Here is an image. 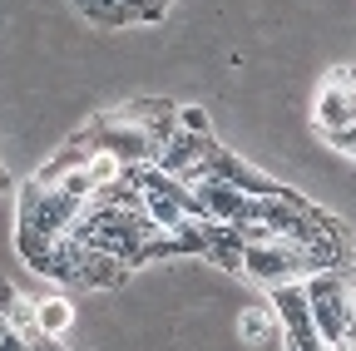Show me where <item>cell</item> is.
Wrapping results in <instances>:
<instances>
[{
    "label": "cell",
    "mask_w": 356,
    "mask_h": 351,
    "mask_svg": "<svg viewBox=\"0 0 356 351\" xmlns=\"http://www.w3.org/2000/svg\"><path fill=\"white\" fill-rule=\"evenodd\" d=\"M15 208H20L15 228L44 233V238H65V233L79 223V213H84L89 203H79V198H74V193H65V188H44V183L25 179V183H20Z\"/></svg>",
    "instance_id": "1"
},
{
    "label": "cell",
    "mask_w": 356,
    "mask_h": 351,
    "mask_svg": "<svg viewBox=\"0 0 356 351\" xmlns=\"http://www.w3.org/2000/svg\"><path fill=\"white\" fill-rule=\"evenodd\" d=\"M307 302H312V322H317L322 341L337 351L356 322V292L346 282V272H312L307 277Z\"/></svg>",
    "instance_id": "2"
},
{
    "label": "cell",
    "mask_w": 356,
    "mask_h": 351,
    "mask_svg": "<svg viewBox=\"0 0 356 351\" xmlns=\"http://www.w3.org/2000/svg\"><path fill=\"white\" fill-rule=\"evenodd\" d=\"M312 272V257L307 247L287 243V238H273V243H248V257H243V277L262 282V287H282V282H307Z\"/></svg>",
    "instance_id": "3"
},
{
    "label": "cell",
    "mask_w": 356,
    "mask_h": 351,
    "mask_svg": "<svg viewBox=\"0 0 356 351\" xmlns=\"http://www.w3.org/2000/svg\"><path fill=\"white\" fill-rule=\"evenodd\" d=\"M213 149H218V139H213V134H193V129H178L168 144H159L154 163H159L163 173H178V179H188V173H193Z\"/></svg>",
    "instance_id": "4"
},
{
    "label": "cell",
    "mask_w": 356,
    "mask_h": 351,
    "mask_svg": "<svg viewBox=\"0 0 356 351\" xmlns=\"http://www.w3.org/2000/svg\"><path fill=\"white\" fill-rule=\"evenodd\" d=\"M193 193H198L203 213H208V218H218V223H238V218L252 208V198H248L243 188L222 183V179H198V183H193Z\"/></svg>",
    "instance_id": "5"
},
{
    "label": "cell",
    "mask_w": 356,
    "mask_h": 351,
    "mask_svg": "<svg viewBox=\"0 0 356 351\" xmlns=\"http://www.w3.org/2000/svg\"><path fill=\"white\" fill-rule=\"evenodd\" d=\"M203 233H208V262H218L222 272H243V257H248V233H243L238 223H218V218H208Z\"/></svg>",
    "instance_id": "6"
},
{
    "label": "cell",
    "mask_w": 356,
    "mask_h": 351,
    "mask_svg": "<svg viewBox=\"0 0 356 351\" xmlns=\"http://www.w3.org/2000/svg\"><path fill=\"white\" fill-rule=\"evenodd\" d=\"M129 277V262H119L114 252H84V268H79V287H95V292H109Z\"/></svg>",
    "instance_id": "7"
},
{
    "label": "cell",
    "mask_w": 356,
    "mask_h": 351,
    "mask_svg": "<svg viewBox=\"0 0 356 351\" xmlns=\"http://www.w3.org/2000/svg\"><path fill=\"white\" fill-rule=\"evenodd\" d=\"M55 243L60 238H44V233H30V228H15V252L25 257V268L50 277V262H55Z\"/></svg>",
    "instance_id": "8"
},
{
    "label": "cell",
    "mask_w": 356,
    "mask_h": 351,
    "mask_svg": "<svg viewBox=\"0 0 356 351\" xmlns=\"http://www.w3.org/2000/svg\"><path fill=\"white\" fill-rule=\"evenodd\" d=\"M74 10L95 25H134L139 20V10H129L124 0H74Z\"/></svg>",
    "instance_id": "9"
},
{
    "label": "cell",
    "mask_w": 356,
    "mask_h": 351,
    "mask_svg": "<svg viewBox=\"0 0 356 351\" xmlns=\"http://www.w3.org/2000/svg\"><path fill=\"white\" fill-rule=\"evenodd\" d=\"M35 317H40V327L50 332V336H65V332L74 327V307H70L65 297H44V302L35 307Z\"/></svg>",
    "instance_id": "10"
},
{
    "label": "cell",
    "mask_w": 356,
    "mask_h": 351,
    "mask_svg": "<svg viewBox=\"0 0 356 351\" xmlns=\"http://www.w3.org/2000/svg\"><path fill=\"white\" fill-rule=\"evenodd\" d=\"M273 322H277V312H243V322H238V327H243V341L257 346L267 332H273Z\"/></svg>",
    "instance_id": "11"
},
{
    "label": "cell",
    "mask_w": 356,
    "mask_h": 351,
    "mask_svg": "<svg viewBox=\"0 0 356 351\" xmlns=\"http://www.w3.org/2000/svg\"><path fill=\"white\" fill-rule=\"evenodd\" d=\"M0 351H35V346L25 341V332H20L10 317H0Z\"/></svg>",
    "instance_id": "12"
},
{
    "label": "cell",
    "mask_w": 356,
    "mask_h": 351,
    "mask_svg": "<svg viewBox=\"0 0 356 351\" xmlns=\"http://www.w3.org/2000/svg\"><path fill=\"white\" fill-rule=\"evenodd\" d=\"M178 124L193 129V134H213V129H208V114H203V109H193V104H188V109H178Z\"/></svg>",
    "instance_id": "13"
},
{
    "label": "cell",
    "mask_w": 356,
    "mask_h": 351,
    "mask_svg": "<svg viewBox=\"0 0 356 351\" xmlns=\"http://www.w3.org/2000/svg\"><path fill=\"white\" fill-rule=\"evenodd\" d=\"M20 302H25V297H20L6 277H0V317H15V312H20Z\"/></svg>",
    "instance_id": "14"
},
{
    "label": "cell",
    "mask_w": 356,
    "mask_h": 351,
    "mask_svg": "<svg viewBox=\"0 0 356 351\" xmlns=\"http://www.w3.org/2000/svg\"><path fill=\"white\" fill-rule=\"evenodd\" d=\"M10 188V173H6V163H0V193H6Z\"/></svg>",
    "instance_id": "15"
}]
</instances>
